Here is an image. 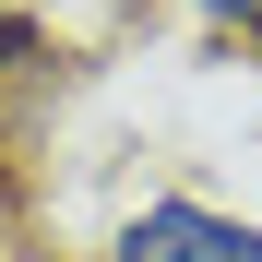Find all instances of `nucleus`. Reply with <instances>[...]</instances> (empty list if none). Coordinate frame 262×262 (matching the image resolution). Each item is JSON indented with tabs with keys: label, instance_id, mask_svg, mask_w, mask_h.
<instances>
[{
	"label": "nucleus",
	"instance_id": "obj_2",
	"mask_svg": "<svg viewBox=\"0 0 262 262\" xmlns=\"http://www.w3.org/2000/svg\"><path fill=\"white\" fill-rule=\"evenodd\" d=\"M60 48H48V24L24 12V0H0V83H24V72H48Z\"/></svg>",
	"mask_w": 262,
	"mask_h": 262
},
{
	"label": "nucleus",
	"instance_id": "obj_1",
	"mask_svg": "<svg viewBox=\"0 0 262 262\" xmlns=\"http://www.w3.org/2000/svg\"><path fill=\"white\" fill-rule=\"evenodd\" d=\"M107 262H262V227L227 203H191V191H155L107 227Z\"/></svg>",
	"mask_w": 262,
	"mask_h": 262
},
{
	"label": "nucleus",
	"instance_id": "obj_3",
	"mask_svg": "<svg viewBox=\"0 0 262 262\" xmlns=\"http://www.w3.org/2000/svg\"><path fill=\"white\" fill-rule=\"evenodd\" d=\"M179 12H203V24H227V36H250V48H262V0H179Z\"/></svg>",
	"mask_w": 262,
	"mask_h": 262
}]
</instances>
